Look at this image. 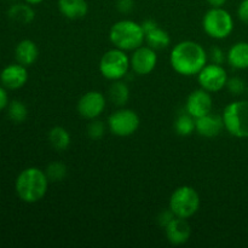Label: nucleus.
Wrapping results in <instances>:
<instances>
[{
  "label": "nucleus",
  "mask_w": 248,
  "mask_h": 248,
  "mask_svg": "<svg viewBox=\"0 0 248 248\" xmlns=\"http://www.w3.org/2000/svg\"><path fill=\"white\" fill-rule=\"evenodd\" d=\"M45 173L47 176L48 182H61L67 177L68 169L63 162L52 161L47 165L45 170Z\"/></svg>",
  "instance_id": "obj_25"
},
{
  "label": "nucleus",
  "mask_w": 248,
  "mask_h": 248,
  "mask_svg": "<svg viewBox=\"0 0 248 248\" xmlns=\"http://www.w3.org/2000/svg\"><path fill=\"white\" fill-rule=\"evenodd\" d=\"M10 18L12 21L17 22L21 24H29L33 22L34 17H35V12L31 7V4H15L10 7L9 12H7Z\"/></svg>",
  "instance_id": "obj_22"
},
{
  "label": "nucleus",
  "mask_w": 248,
  "mask_h": 248,
  "mask_svg": "<svg viewBox=\"0 0 248 248\" xmlns=\"http://www.w3.org/2000/svg\"><path fill=\"white\" fill-rule=\"evenodd\" d=\"M43 1L44 0H26V2H28V4H31V5H38Z\"/></svg>",
  "instance_id": "obj_34"
},
{
  "label": "nucleus",
  "mask_w": 248,
  "mask_h": 248,
  "mask_svg": "<svg viewBox=\"0 0 248 248\" xmlns=\"http://www.w3.org/2000/svg\"><path fill=\"white\" fill-rule=\"evenodd\" d=\"M108 97L111 103H114L118 107H124L128 102L130 98V89L127 84L121 80H115L113 84L109 86Z\"/></svg>",
  "instance_id": "obj_20"
},
{
  "label": "nucleus",
  "mask_w": 248,
  "mask_h": 248,
  "mask_svg": "<svg viewBox=\"0 0 248 248\" xmlns=\"http://www.w3.org/2000/svg\"><path fill=\"white\" fill-rule=\"evenodd\" d=\"M145 34V43L154 50H164L171 43L170 34L153 19H147L142 23Z\"/></svg>",
  "instance_id": "obj_13"
},
{
  "label": "nucleus",
  "mask_w": 248,
  "mask_h": 248,
  "mask_svg": "<svg viewBox=\"0 0 248 248\" xmlns=\"http://www.w3.org/2000/svg\"><path fill=\"white\" fill-rule=\"evenodd\" d=\"M157 63L156 50L150 46H140L130 57L131 69L137 75H148L155 69Z\"/></svg>",
  "instance_id": "obj_11"
},
{
  "label": "nucleus",
  "mask_w": 248,
  "mask_h": 248,
  "mask_svg": "<svg viewBox=\"0 0 248 248\" xmlns=\"http://www.w3.org/2000/svg\"><path fill=\"white\" fill-rule=\"evenodd\" d=\"M9 106V97H7L6 91L4 86H0V111Z\"/></svg>",
  "instance_id": "obj_32"
},
{
  "label": "nucleus",
  "mask_w": 248,
  "mask_h": 248,
  "mask_svg": "<svg viewBox=\"0 0 248 248\" xmlns=\"http://www.w3.org/2000/svg\"><path fill=\"white\" fill-rule=\"evenodd\" d=\"M247 92H248V89H247Z\"/></svg>",
  "instance_id": "obj_35"
},
{
  "label": "nucleus",
  "mask_w": 248,
  "mask_h": 248,
  "mask_svg": "<svg viewBox=\"0 0 248 248\" xmlns=\"http://www.w3.org/2000/svg\"><path fill=\"white\" fill-rule=\"evenodd\" d=\"M48 142L53 149L57 152H63V150L68 149L70 142H72V138H70L69 132L64 127L55 126L48 132Z\"/></svg>",
  "instance_id": "obj_21"
},
{
  "label": "nucleus",
  "mask_w": 248,
  "mask_h": 248,
  "mask_svg": "<svg viewBox=\"0 0 248 248\" xmlns=\"http://www.w3.org/2000/svg\"><path fill=\"white\" fill-rule=\"evenodd\" d=\"M16 193L23 202L35 203L47 193L48 178L45 171L38 167H28L16 179Z\"/></svg>",
  "instance_id": "obj_2"
},
{
  "label": "nucleus",
  "mask_w": 248,
  "mask_h": 248,
  "mask_svg": "<svg viewBox=\"0 0 248 248\" xmlns=\"http://www.w3.org/2000/svg\"><path fill=\"white\" fill-rule=\"evenodd\" d=\"M174 130H176L177 135L182 136V137L191 135L195 131V119L189 115L188 113L181 114L174 121Z\"/></svg>",
  "instance_id": "obj_23"
},
{
  "label": "nucleus",
  "mask_w": 248,
  "mask_h": 248,
  "mask_svg": "<svg viewBox=\"0 0 248 248\" xmlns=\"http://www.w3.org/2000/svg\"><path fill=\"white\" fill-rule=\"evenodd\" d=\"M107 106L106 97L98 91L86 92L78 102V113L87 120H93L102 115Z\"/></svg>",
  "instance_id": "obj_10"
},
{
  "label": "nucleus",
  "mask_w": 248,
  "mask_h": 248,
  "mask_svg": "<svg viewBox=\"0 0 248 248\" xmlns=\"http://www.w3.org/2000/svg\"><path fill=\"white\" fill-rule=\"evenodd\" d=\"M7 108V115H9L10 120L15 124H21L28 116V109H27L26 104L21 101H12L9 104Z\"/></svg>",
  "instance_id": "obj_24"
},
{
  "label": "nucleus",
  "mask_w": 248,
  "mask_h": 248,
  "mask_svg": "<svg viewBox=\"0 0 248 248\" xmlns=\"http://www.w3.org/2000/svg\"><path fill=\"white\" fill-rule=\"evenodd\" d=\"M224 128L237 138H248V101L228 104L222 114Z\"/></svg>",
  "instance_id": "obj_5"
},
{
  "label": "nucleus",
  "mask_w": 248,
  "mask_h": 248,
  "mask_svg": "<svg viewBox=\"0 0 248 248\" xmlns=\"http://www.w3.org/2000/svg\"><path fill=\"white\" fill-rule=\"evenodd\" d=\"M135 7V2L133 0H118L116 1V9L121 12V14H128Z\"/></svg>",
  "instance_id": "obj_29"
},
{
  "label": "nucleus",
  "mask_w": 248,
  "mask_h": 248,
  "mask_svg": "<svg viewBox=\"0 0 248 248\" xmlns=\"http://www.w3.org/2000/svg\"><path fill=\"white\" fill-rule=\"evenodd\" d=\"M169 208L172 211L174 217L184 218V219L193 217L200 208L199 193L193 186H179L170 198Z\"/></svg>",
  "instance_id": "obj_4"
},
{
  "label": "nucleus",
  "mask_w": 248,
  "mask_h": 248,
  "mask_svg": "<svg viewBox=\"0 0 248 248\" xmlns=\"http://www.w3.org/2000/svg\"><path fill=\"white\" fill-rule=\"evenodd\" d=\"M173 218H174V215L172 213V211L169 208L167 211H162V212L160 213L159 217H157V222H159L160 227H162L165 229V227H166V225L169 224V223L171 222Z\"/></svg>",
  "instance_id": "obj_30"
},
{
  "label": "nucleus",
  "mask_w": 248,
  "mask_h": 248,
  "mask_svg": "<svg viewBox=\"0 0 248 248\" xmlns=\"http://www.w3.org/2000/svg\"><path fill=\"white\" fill-rule=\"evenodd\" d=\"M202 28L208 36L222 40L232 34L234 19L223 7H211L202 18Z\"/></svg>",
  "instance_id": "obj_6"
},
{
  "label": "nucleus",
  "mask_w": 248,
  "mask_h": 248,
  "mask_svg": "<svg viewBox=\"0 0 248 248\" xmlns=\"http://www.w3.org/2000/svg\"><path fill=\"white\" fill-rule=\"evenodd\" d=\"M106 132V126H104L103 121L98 120V119H93L91 123L87 126V135L91 140H101Z\"/></svg>",
  "instance_id": "obj_26"
},
{
  "label": "nucleus",
  "mask_w": 248,
  "mask_h": 248,
  "mask_svg": "<svg viewBox=\"0 0 248 248\" xmlns=\"http://www.w3.org/2000/svg\"><path fill=\"white\" fill-rule=\"evenodd\" d=\"M15 57H16L17 63L24 65V67L34 64L39 57L38 45L29 39L19 41L15 50Z\"/></svg>",
  "instance_id": "obj_17"
},
{
  "label": "nucleus",
  "mask_w": 248,
  "mask_h": 248,
  "mask_svg": "<svg viewBox=\"0 0 248 248\" xmlns=\"http://www.w3.org/2000/svg\"><path fill=\"white\" fill-rule=\"evenodd\" d=\"M229 92H232L235 96H239L242 92L245 91L246 86H245V81L240 78H232V79H228L227 85H225Z\"/></svg>",
  "instance_id": "obj_27"
},
{
  "label": "nucleus",
  "mask_w": 248,
  "mask_h": 248,
  "mask_svg": "<svg viewBox=\"0 0 248 248\" xmlns=\"http://www.w3.org/2000/svg\"><path fill=\"white\" fill-rule=\"evenodd\" d=\"M207 53L196 41L184 40L174 45L170 53V63L178 74L184 77L198 75L207 64Z\"/></svg>",
  "instance_id": "obj_1"
},
{
  "label": "nucleus",
  "mask_w": 248,
  "mask_h": 248,
  "mask_svg": "<svg viewBox=\"0 0 248 248\" xmlns=\"http://www.w3.org/2000/svg\"><path fill=\"white\" fill-rule=\"evenodd\" d=\"M109 40L123 51H135L145 41L144 29L142 24L131 19H121L111 26L109 31Z\"/></svg>",
  "instance_id": "obj_3"
},
{
  "label": "nucleus",
  "mask_w": 248,
  "mask_h": 248,
  "mask_svg": "<svg viewBox=\"0 0 248 248\" xmlns=\"http://www.w3.org/2000/svg\"><path fill=\"white\" fill-rule=\"evenodd\" d=\"M212 107L213 99L212 96H211V92L206 91L203 89L195 90L186 98V110L194 119L201 118V116L210 114L212 111Z\"/></svg>",
  "instance_id": "obj_12"
},
{
  "label": "nucleus",
  "mask_w": 248,
  "mask_h": 248,
  "mask_svg": "<svg viewBox=\"0 0 248 248\" xmlns=\"http://www.w3.org/2000/svg\"><path fill=\"white\" fill-rule=\"evenodd\" d=\"M211 7H222L227 2V0H207Z\"/></svg>",
  "instance_id": "obj_33"
},
{
  "label": "nucleus",
  "mask_w": 248,
  "mask_h": 248,
  "mask_svg": "<svg viewBox=\"0 0 248 248\" xmlns=\"http://www.w3.org/2000/svg\"><path fill=\"white\" fill-rule=\"evenodd\" d=\"M0 81L2 86L9 90H18L28 81L27 67L19 64H10L5 67L0 73Z\"/></svg>",
  "instance_id": "obj_14"
},
{
  "label": "nucleus",
  "mask_w": 248,
  "mask_h": 248,
  "mask_svg": "<svg viewBox=\"0 0 248 248\" xmlns=\"http://www.w3.org/2000/svg\"><path fill=\"white\" fill-rule=\"evenodd\" d=\"M224 128L223 118L217 114H207L195 119V131L206 138L217 137Z\"/></svg>",
  "instance_id": "obj_16"
},
{
  "label": "nucleus",
  "mask_w": 248,
  "mask_h": 248,
  "mask_svg": "<svg viewBox=\"0 0 248 248\" xmlns=\"http://www.w3.org/2000/svg\"><path fill=\"white\" fill-rule=\"evenodd\" d=\"M237 16L245 23H248V0H242L237 9Z\"/></svg>",
  "instance_id": "obj_31"
},
{
  "label": "nucleus",
  "mask_w": 248,
  "mask_h": 248,
  "mask_svg": "<svg viewBox=\"0 0 248 248\" xmlns=\"http://www.w3.org/2000/svg\"><path fill=\"white\" fill-rule=\"evenodd\" d=\"M165 232L169 242L173 246H181L186 244L191 236L190 224L184 218L174 217L165 227Z\"/></svg>",
  "instance_id": "obj_15"
},
{
  "label": "nucleus",
  "mask_w": 248,
  "mask_h": 248,
  "mask_svg": "<svg viewBox=\"0 0 248 248\" xmlns=\"http://www.w3.org/2000/svg\"><path fill=\"white\" fill-rule=\"evenodd\" d=\"M210 57H211V61H212V63H216V64H223V62L225 61L224 52H223L222 48L217 47V46L211 48Z\"/></svg>",
  "instance_id": "obj_28"
},
{
  "label": "nucleus",
  "mask_w": 248,
  "mask_h": 248,
  "mask_svg": "<svg viewBox=\"0 0 248 248\" xmlns=\"http://www.w3.org/2000/svg\"><path fill=\"white\" fill-rule=\"evenodd\" d=\"M58 10L68 19H81L89 11L86 0H58Z\"/></svg>",
  "instance_id": "obj_18"
},
{
  "label": "nucleus",
  "mask_w": 248,
  "mask_h": 248,
  "mask_svg": "<svg viewBox=\"0 0 248 248\" xmlns=\"http://www.w3.org/2000/svg\"><path fill=\"white\" fill-rule=\"evenodd\" d=\"M227 61L232 67L236 69H247L248 68V43L240 41L234 44L228 51Z\"/></svg>",
  "instance_id": "obj_19"
},
{
  "label": "nucleus",
  "mask_w": 248,
  "mask_h": 248,
  "mask_svg": "<svg viewBox=\"0 0 248 248\" xmlns=\"http://www.w3.org/2000/svg\"><path fill=\"white\" fill-rule=\"evenodd\" d=\"M130 68V57L126 55V51L116 47L107 51L99 61V72L110 81L125 78Z\"/></svg>",
  "instance_id": "obj_7"
},
{
  "label": "nucleus",
  "mask_w": 248,
  "mask_h": 248,
  "mask_svg": "<svg viewBox=\"0 0 248 248\" xmlns=\"http://www.w3.org/2000/svg\"><path fill=\"white\" fill-rule=\"evenodd\" d=\"M228 81L227 70L222 64H206L198 74V82L201 89L208 92H218L224 89Z\"/></svg>",
  "instance_id": "obj_9"
},
{
  "label": "nucleus",
  "mask_w": 248,
  "mask_h": 248,
  "mask_svg": "<svg viewBox=\"0 0 248 248\" xmlns=\"http://www.w3.org/2000/svg\"><path fill=\"white\" fill-rule=\"evenodd\" d=\"M140 116L132 109L121 108L108 118V127L118 137H128L140 127Z\"/></svg>",
  "instance_id": "obj_8"
}]
</instances>
